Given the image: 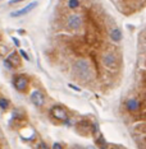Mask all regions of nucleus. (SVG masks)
Masks as SVG:
<instances>
[{
    "instance_id": "obj_5",
    "label": "nucleus",
    "mask_w": 146,
    "mask_h": 149,
    "mask_svg": "<svg viewBox=\"0 0 146 149\" xmlns=\"http://www.w3.org/2000/svg\"><path fill=\"white\" fill-rule=\"evenodd\" d=\"M50 114H51V116L54 119H56V120H60V121H65L68 119L67 111H65L63 107H60V106L51 107V110H50Z\"/></svg>"
},
{
    "instance_id": "obj_17",
    "label": "nucleus",
    "mask_w": 146,
    "mask_h": 149,
    "mask_svg": "<svg viewBox=\"0 0 146 149\" xmlns=\"http://www.w3.org/2000/svg\"><path fill=\"white\" fill-rule=\"evenodd\" d=\"M69 87H71V88H72V89H76V91H78V92H80V91H81V89H80V88L74 87V85H72V84H69Z\"/></svg>"
},
{
    "instance_id": "obj_2",
    "label": "nucleus",
    "mask_w": 146,
    "mask_h": 149,
    "mask_svg": "<svg viewBox=\"0 0 146 149\" xmlns=\"http://www.w3.org/2000/svg\"><path fill=\"white\" fill-rule=\"evenodd\" d=\"M67 26L69 29H73V31H77L82 27V18L80 14H71L69 17L67 18Z\"/></svg>"
},
{
    "instance_id": "obj_7",
    "label": "nucleus",
    "mask_w": 146,
    "mask_h": 149,
    "mask_svg": "<svg viewBox=\"0 0 146 149\" xmlns=\"http://www.w3.org/2000/svg\"><path fill=\"white\" fill-rule=\"evenodd\" d=\"M31 102L34 103L35 106H37V107H41L44 105V102H45V98H44V94L41 93L40 91H34L31 93Z\"/></svg>"
},
{
    "instance_id": "obj_11",
    "label": "nucleus",
    "mask_w": 146,
    "mask_h": 149,
    "mask_svg": "<svg viewBox=\"0 0 146 149\" xmlns=\"http://www.w3.org/2000/svg\"><path fill=\"white\" fill-rule=\"evenodd\" d=\"M8 107H9V101L4 97H0V108L7 110Z\"/></svg>"
},
{
    "instance_id": "obj_10",
    "label": "nucleus",
    "mask_w": 146,
    "mask_h": 149,
    "mask_svg": "<svg viewBox=\"0 0 146 149\" xmlns=\"http://www.w3.org/2000/svg\"><path fill=\"white\" fill-rule=\"evenodd\" d=\"M123 35H122V31L119 28H114L112 32H110V38H112L114 42H119L122 40Z\"/></svg>"
},
{
    "instance_id": "obj_6",
    "label": "nucleus",
    "mask_w": 146,
    "mask_h": 149,
    "mask_svg": "<svg viewBox=\"0 0 146 149\" xmlns=\"http://www.w3.org/2000/svg\"><path fill=\"white\" fill-rule=\"evenodd\" d=\"M37 5V1H34V3H29L28 5H26V7H23V8H21L18 9V10H16V12H13V13L10 14L12 17H14V18H17V17H22V16H26L27 13H29V12L32 10Z\"/></svg>"
},
{
    "instance_id": "obj_13",
    "label": "nucleus",
    "mask_w": 146,
    "mask_h": 149,
    "mask_svg": "<svg viewBox=\"0 0 146 149\" xmlns=\"http://www.w3.org/2000/svg\"><path fill=\"white\" fill-rule=\"evenodd\" d=\"M19 55H21V58H23V59H25V60H29V58H28V56H27V54H26L25 51H23V50H21V51H19Z\"/></svg>"
},
{
    "instance_id": "obj_1",
    "label": "nucleus",
    "mask_w": 146,
    "mask_h": 149,
    "mask_svg": "<svg viewBox=\"0 0 146 149\" xmlns=\"http://www.w3.org/2000/svg\"><path fill=\"white\" fill-rule=\"evenodd\" d=\"M73 73L74 75L81 80H88L92 78V70L90 64L85 59H80L73 64Z\"/></svg>"
},
{
    "instance_id": "obj_14",
    "label": "nucleus",
    "mask_w": 146,
    "mask_h": 149,
    "mask_svg": "<svg viewBox=\"0 0 146 149\" xmlns=\"http://www.w3.org/2000/svg\"><path fill=\"white\" fill-rule=\"evenodd\" d=\"M53 148L60 149V148H62V144H60V143H54V145H53Z\"/></svg>"
},
{
    "instance_id": "obj_9",
    "label": "nucleus",
    "mask_w": 146,
    "mask_h": 149,
    "mask_svg": "<svg viewBox=\"0 0 146 149\" xmlns=\"http://www.w3.org/2000/svg\"><path fill=\"white\" fill-rule=\"evenodd\" d=\"M126 107L130 112H137L141 106H140V102L136 100V98H130V100H127V102H126Z\"/></svg>"
},
{
    "instance_id": "obj_15",
    "label": "nucleus",
    "mask_w": 146,
    "mask_h": 149,
    "mask_svg": "<svg viewBox=\"0 0 146 149\" xmlns=\"http://www.w3.org/2000/svg\"><path fill=\"white\" fill-rule=\"evenodd\" d=\"M19 1H25V0H10V1H9V5L16 4V3H19Z\"/></svg>"
},
{
    "instance_id": "obj_4",
    "label": "nucleus",
    "mask_w": 146,
    "mask_h": 149,
    "mask_svg": "<svg viewBox=\"0 0 146 149\" xmlns=\"http://www.w3.org/2000/svg\"><path fill=\"white\" fill-rule=\"evenodd\" d=\"M103 64L105 65L108 69H115L118 66V61H117V56L112 52H106L103 56Z\"/></svg>"
},
{
    "instance_id": "obj_16",
    "label": "nucleus",
    "mask_w": 146,
    "mask_h": 149,
    "mask_svg": "<svg viewBox=\"0 0 146 149\" xmlns=\"http://www.w3.org/2000/svg\"><path fill=\"white\" fill-rule=\"evenodd\" d=\"M12 40H13V41H14V43H16V45H17V46H19V41H18V40H17V38H14V37H13V38H12Z\"/></svg>"
},
{
    "instance_id": "obj_3",
    "label": "nucleus",
    "mask_w": 146,
    "mask_h": 149,
    "mask_svg": "<svg viewBox=\"0 0 146 149\" xmlns=\"http://www.w3.org/2000/svg\"><path fill=\"white\" fill-rule=\"evenodd\" d=\"M28 78L26 75H16L14 77V79H13V84H14V87H16L17 91H19V92H23V91H26L28 87Z\"/></svg>"
},
{
    "instance_id": "obj_8",
    "label": "nucleus",
    "mask_w": 146,
    "mask_h": 149,
    "mask_svg": "<svg viewBox=\"0 0 146 149\" xmlns=\"http://www.w3.org/2000/svg\"><path fill=\"white\" fill-rule=\"evenodd\" d=\"M13 68H19L21 66V56L17 52H10L9 56L5 59Z\"/></svg>"
},
{
    "instance_id": "obj_12",
    "label": "nucleus",
    "mask_w": 146,
    "mask_h": 149,
    "mask_svg": "<svg viewBox=\"0 0 146 149\" xmlns=\"http://www.w3.org/2000/svg\"><path fill=\"white\" fill-rule=\"evenodd\" d=\"M68 7H69L71 9H76L80 7V1L78 0H69L68 1Z\"/></svg>"
}]
</instances>
